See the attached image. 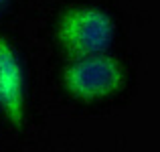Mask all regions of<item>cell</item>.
I'll return each mask as SVG.
<instances>
[{
	"label": "cell",
	"instance_id": "cell-1",
	"mask_svg": "<svg viewBox=\"0 0 160 152\" xmlns=\"http://www.w3.org/2000/svg\"><path fill=\"white\" fill-rule=\"evenodd\" d=\"M63 87L81 101H98L118 94L126 83V69L116 57L98 53L77 57L63 69Z\"/></svg>",
	"mask_w": 160,
	"mask_h": 152
},
{
	"label": "cell",
	"instance_id": "cell-2",
	"mask_svg": "<svg viewBox=\"0 0 160 152\" xmlns=\"http://www.w3.org/2000/svg\"><path fill=\"white\" fill-rule=\"evenodd\" d=\"M116 24L106 12L91 6L67 10L57 24V39L69 57H87L103 53L113 41Z\"/></svg>",
	"mask_w": 160,
	"mask_h": 152
},
{
	"label": "cell",
	"instance_id": "cell-3",
	"mask_svg": "<svg viewBox=\"0 0 160 152\" xmlns=\"http://www.w3.org/2000/svg\"><path fill=\"white\" fill-rule=\"evenodd\" d=\"M0 108L14 128H20L27 116L24 75L18 55L6 37H0Z\"/></svg>",
	"mask_w": 160,
	"mask_h": 152
},
{
	"label": "cell",
	"instance_id": "cell-4",
	"mask_svg": "<svg viewBox=\"0 0 160 152\" xmlns=\"http://www.w3.org/2000/svg\"><path fill=\"white\" fill-rule=\"evenodd\" d=\"M4 4H6V0H0V6H4Z\"/></svg>",
	"mask_w": 160,
	"mask_h": 152
}]
</instances>
